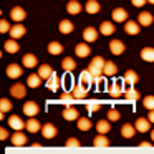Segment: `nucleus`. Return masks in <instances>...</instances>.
Returning <instances> with one entry per match:
<instances>
[{"label":"nucleus","instance_id":"nucleus-1","mask_svg":"<svg viewBox=\"0 0 154 154\" xmlns=\"http://www.w3.org/2000/svg\"><path fill=\"white\" fill-rule=\"evenodd\" d=\"M104 63H106V60H104L103 57H94L93 60L90 61V65H88V70H90V73L93 75V76H103V66Z\"/></svg>","mask_w":154,"mask_h":154},{"label":"nucleus","instance_id":"nucleus-2","mask_svg":"<svg viewBox=\"0 0 154 154\" xmlns=\"http://www.w3.org/2000/svg\"><path fill=\"white\" fill-rule=\"evenodd\" d=\"M10 94L17 100H23L27 96V86L23 83H14L10 86Z\"/></svg>","mask_w":154,"mask_h":154},{"label":"nucleus","instance_id":"nucleus-3","mask_svg":"<svg viewBox=\"0 0 154 154\" xmlns=\"http://www.w3.org/2000/svg\"><path fill=\"white\" fill-rule=\"evenodd\" d=\"M5 73H7L8 78L17 80V78H20L22 75H23V70H22V66L18 63H10L7 68H5Z\"/></svg>","mask_w":154,"mask_h":154},{"label":"nucleus","instance_id":"nucleus-4","mask_svg":"<svg viewBox=\"0 0 154 154\" xmlns=\"http://www.w3.org/2000/svg\"><path fill=\"white\" fill-rule=\"evenodd\" d=\"M10 18L15 22V23H20V22H23L25 18H27V12H25L23 7H14L10 10Z\"/></svg>","mask_w":154,"mask_h":154},{"label":"nucleus","instance_id":"nucleus-5","mask_svg":"<svg viewBox=\"0 0 154 154\" xmlns=\"http://www.w3.org/2000/svg\"><path fill=\"white\" fill-rule=\"evenodd\" d=\"M124 86H123V81H114V83H111V86L108 88V93H109V96L113 98H119L124 94Z\"/></svg>","mask_w":154,"mask_h":154},{"label":"nucleus","instance_id":"nucleus-6","mask_svg":"<svg viewBox=\"0 0 154 154\" xmlns=\"http://www.w3.org/2000/svg\"><path fill=\"white\" fill-rule=\"evenodd\" d=\"M22 109H23V113L27 114L28 118H33V116H37V114L40 113V106H38L35 101H27Z\"/></svg>","mask_w":154,"mask_h":154},{"label":"nucleus","instance_id":"nucleus-7","mask_svg":"<svg viewBox=\"0 0 154 154\" xmlns=\"http://www.w3.org/2000/svg\"><path fill=\"white\" fill-rule=\"evenodd\" d=\"M137 22H139L141 27H149V25H152V22H154V15L151 14V12L143 10L139 15H137Z\"/></svg>","mask_w":154,"mask_h":154},{"label":"nucleus","instance_id":"nucleus-8","mask_svg":"<svg viewBox=\"0 0 154 154\" xmlns=\"http://www.w3.org/2000/svg\"><path fill=\"white\" fill-rule=\"evenodd\" d=\"M111 18H113V22H116V23H124V20H128V12L124 10V8L118 7L111 12Z\"/></svg>","mask_w":154,"mask_h":154},{"label":"nucleus","instance_id":"nucleus-9","mask_svg":"<svg viewBox=\"0 0 154 154\" xmlns=\"http://www.w3.org/2000/svg\"><path fill=\"white\" fill-rule=\"evenodd\" d=\"M57 128H55V124H51V123H47V124H43L42 126V136L45 137V139H53L55 136H57Z\"/></svg>","mask_w":154,"mask_h":154},{"label":"nucleus","instance_id":"nucleus-10","mask_svg":"<svg viewBox=\"0 0 154 154\" xmlns=\"http://www.w3.org/2000/svg\"><path fill=\"white\" fill-rule=\"evenodd\" d=\"M8 126L12 128V129H15V131H22L25 128V121H22V118L20 116H17V114H12L10 118H8Z\"/></svg>","mask_w":154,"mask_h":154},{"label":"nucleus","instance_id":"nucleus-11","mask_svg":"<svg viewBox=\"0 0 154 154\" xmlns=\"http://www.w3.org/2000/svg\"><path fill=\"white\" fill-rule=\"evenodd\" d=\"M75 53H76V57L80 58H86L91 55V48L90 45L86 43V42H83V43H78L76 47H75Z\"/></svg>","mask_w":154,"mask_h":154},{"label":"nucleus","instance_id":"nucleus-12","mask_svg":"<svg viewBox=\"0 0 154 154\" xmlns=\"http://www.w3.org/2000/svg\"><path fill=\"white\" fill-rule=\"evenodd\" d=\"M8 33H10V38L18 40V38H22L25 33H27V28H25L23 25H22V22H20V23H15L14 27L10 28V32H8Z\"/></svg>","mask_w":154,"mask_h":154},{"label":"nucleus","instance_id":"nucleus-13","mask_svg":"<svg viewBox=\"0 0 154 154\" xmlns=\"http://www.w3.org/2000/svg\"><path fill=\"white\" fill-rule=\"evenodd\" d=\"M96 38H98V30L94 27H86L83 30V40L86 43H93V42H96Z\"/></svg>","mask_w":154,"mask_h":154},{"label":"nucleus","instance_id":"nucleus-14","mask_svg":"<svg viewBox=\"0 0 154 154\" xmlns=\"http://www.w3.org/2000/svg\"><path fill=\"white\" fill-rule=\"evenodd\" d=\"M22 65H23L25 68H28V70H33V68L38 65V58L35 57L33 53H27L23 58H22Z\"/></svg>","mask_w":154,"mask_h":154},{"label":"nucleus","instance_id":"nucleus-15","mask_svg":"<svg viewBox=\"0 0 154 154\" xmlns=\"http://www.w3.org/2000/svg\"><path fill=\"white\" fill-rule=\"evenodd\" d=\"M124 50H126V45L123 43L121 40H111V43H109V51L113 55H121V53H124Z\"/></svg>","mask_w":154,"mask_h":154},{"label":"nucleus","instance_id":"nucleus-16","mask_svg":"<svg viewBox=\"0 0 154 154\" xmlns=\"http://www.w3.org/2000/svg\"><path fill=\"white\" fill-rule=\"evenodd\" d=\"M63 118L66 121H78L80 113H78V109H76V108H73V104H71V106H66L63 109Z\"/></svg>","mask_w":154,"mask_h":154},{"label":"nucleus","instance_id":"nucleus-17","mask_svg":"<svg viewBox=\"0 0 154 154\" xmlns=\"http://www.w3.org/2000/svg\"><path fill=\"white\" fill-rule=\"evenodd\" d=\"M25 129L28 131V133H38V131H42V124L38 123L37 119H35V116L33 118H28L27 121H25Z\"/></svg>","mask_w":154,"mask_h":154},{"label":"nucleus","instance_id":"nucleus-18","mask_svg":"<svg viewBox=\"0 0 154 154\" xmlns=\"http://www.w3.org/2000/svg\"><path fill=\"white\" fill-rule=\"evenodd\" d=\"M134 128L139 133H147L151 129V121L147 118H137V121L134 123Z\"/></svg>","mask_w":154,"mask_h":154},{"label":"nucleus","instance_id":"nucleus-19","mask_svg":"<svg viewBox=\"0 0 154 154\" xmlns=\"http://www.w3.org/2000/svg\"><path fill=\"white\" fill-rule=\"evenodd\" d=\"M124 32L128 35H137L141 32V25L139 22H134V20H128L126 25H124Z\"/></svg>","mask_w":154,"mask_h":154},{"label":"nucleus","instance_id":"nucleus-20","mask_svg":"<svg viewBox=\"0 0 154 154\" xmlns=\"http://www.w3.org/2000/svg\"><path fill=\"white\" fill-rule=\"evenodd\" d=\"M71 93H73V96L76 100H85V96H86V86L83 83H76L71 88Z\"/></svg>","mask_w":154,"mask_h":154},{"label":"nucleus","instance_id":"nucleus-21","mask_svg":"<svg viewBox=\"0 0 154 154\" xmlns=\"http://www.w3.org/2000/svg\"><path fill=\"white\" fill-rule=\"evenodd\" d=\"M10 141H12L14 146H25V144H27V136H25L22 131H15L10 136Z\"/></svg>","mask_w":154,"mask_h":154},{"label":"nucleus","instance_id":"nucleus-22","mask_svg":"<svg viewBox=\"0 0 154 154\" xmlns=\"http://www.w3.org/2000/svg\"><path fill=\"white\" fill-rule=\"evenodd\" d=\"M100 33L104 35V37H109V35H113L114 32H116V27H114V23H111V22H103V23L100 25Z\"/></svg>","mask_w":154,"mask_h":154},{"label":"nucleus","instance_id":"nucleus-23","mask_svg":"<svg viewBox=\"0 0 154 154\" xmlns=\"http://www.w3.org/2000/svg\"><path fill=\"white\" fill-rule=\"evenodd\" d=\"M42 80H43V78H42L38 73H32V75L27 76V86L28 88H38L42 85Z\"/></svg>","mask_w":154,"mask_h":154},{"label":"nucleus","instance_id":"nucleus-24","mask_svg":"<svg viewBox=\"0 0 154 154\" xmlns=\"http://www.w3.org/2000/svg\"><path fill=\"white\" fill-rule=\"evenodd\" d=\"M47 88L50 91H58V86H60V76H58V73H53L50 78L47 80Z\"/></svg>","mask_w":154,"mask_h":154},{"label":"nucleus","instance_id":"nucleus-25","mask_svg":"<svg viewBox=\"0 0 154 154\" xmlns=\"http://www.w3.org/2000/svg\"><path fill=\"white\" fill-rule=\"evenodd\" d=\"M111 129V121L109 119H100L96 123V131L98 134H108Z\"/></svg>","mask_w":154,"mask_h":154},{"label":"nucleus","instance_id":"nucleus-26","mask_svg":"<svg viewBox=\"0 0 154 154\" xmlns=\"http://www.w3.org/2000/svg\"><path fill=\"white\" fill-rule=\"evenodd\" d=\"M85 10H86L88 14L94 15V14H98V12L101 10V5H100L98 0H88L86 4H85Z\"/></svg>","mask_w":154,"mask_h":154},{"label":"nucleus","instance_id":"nucleus-27","mask_svg":"<svg viewBox=\"0 0 154 154\" xmlns=\"http://www.w3.org/2000/svg\"><path fill=\"white\" fill-rule=\"evenodd\" d=\"M123 81H124L126 85H131V86H133V85H136L137 81H139V76H137V73H136L134 70H128L126 73H124Z\"/></svg>","mask_w":154,"mask_h":154},{"label":"nucleus","instance_id":"nucleus-28","mask_svg":"<svg viewBox=\"0 0 154 154\" xmlns=\"http://www.w3.org/2000/svg\"><path fill=\"white\" fill-rule=\"evenodd\" d=\"M37 73L40 75V76L43 78L45 81H47L48 78H50L51 75L55 73V71H53V68H51L50 65H45V63H43V65H40V66H38V71H37Z\"/></svg>","mask_w":154,"mask_h":154},{"label":"nucleus","instance_id":"nucleus-29","mask_svg":"<svg viewBox=\"0 0 154 154\" xmlns=\"http://www.w3.org/2000/svg\"><path fill=\"white\" fill-rule=\"evenodd\" d=\"M4 48L7 53H17L18 50H20V45H18V42L15 40V38H10V40H7L4 43Z\"/></svg>","mask_w":154,"mask_h":154},{"label":"nucleus","instance_id":"nucleus-30","mask_svg":"<svg viewBox=\"0 0 154 154\" xmlns=\"http://www.w3.org/2000/svg\"><path fill=\"white\" fill-rule=\"evenodd\" d=\"M116 73H118L116 63H113V61H106L104 66H103V75H104V76H114Z\"/></svg>","mask_w":154,"mask_h":154},{"label":"nucleus","instance_id":"nucleus-31","mask_svg":"<svg viewBox=\"0 0 154 154\" xmlns=\"http://www.w3.org/2000/svg\"><path fill=\"white\" fill-rule=\"evenodd\" d=\"M58 30L61 32L63 35H68L75 30V25L71 23V20H61L60 25H58Z\"/></svg>","mask_w":154,"mask_h":154},{"label":"nucleus","instance_id":"nucleus-32","mask_svg":"<svg viewBox=\"0 0 154 154\" xmlns=\"http://www.w3.org/2000/svg\"><path fill=\"white\" fill-rule=\"evenodd\" d=\"M61 68H63L66 73H71V71L76 68V61H75L71 57H66V58H63V61H61Z\"/></svg>","mask_w":154,"mask_h":154},{"label":"nucleus","instance_id":"nucleus-33","mask_svg":"<svg viewBox=\"0 0 154 154\" xmlns=\"http://www.w3.org/2000/svg\"><path fill=\"white\" fill-rule=\"evenodd\" d=\"M75 101H76V98L73 96V93H71V91H63V93L60 94V103L66 104V106H71Z\"/></svg>","mask_w":154,"mask_h":154},{"label":"nucleus","instance_id":"nucleus-34","mask_svg":"<svg viewBox=\"0 0 154 154\" xmlns=\"http://www.w3.org/2000/svg\"><path fill=\"white\" fill-rule=\"evenodd\" d=\"M141 58L144 61H149V63H154V48L152 47H146L141 50Z\"/></svg>","mask_w":154,"mask_h":154},{"label":"nucleus","instance_id":"nucleus-35","mask_svg":"<svg viewBox=\"0 0 154 154\" xmlns=\"http://www.w3.org/2000/svg\"><path fill=\"white\" fill-rule=\"evenodd\" d=\"M66 12L70 15H76L81 12V4L80 2H76V0H71V2H68L66 4Z\"/></svg>","mask_w":154,"mask_h":154},{"label":"nucleus","instance_id":"nucleus-36","mask_svg":"<svg viewBox=\"0 0 154 154\" xmlns=\"http://www.w3.org/2000/svg\"><path fill=\"white\" fill-rule=\"evenodd\" d=\"M124 98H126L129 103H134V101H137L141 98V93L137 90H134V88H129V90L124 91Z\"/></svg>","mask_w":154,"mask_h":154},{"label":"nucleus","instance_id":"nucleus-37","mask_svg":"<svg viewBox=\"0 0 154 154\" xmlns=\"http://www.w3.org/2000/svg\"><path fill=\"white\" fill-rule=\"evenodd\" d=\"M48 53L50 55L63 53V45H61L60 42H50V43H48Z\"/></svg>","mask_w":154,"mask_h":154},{"label":"nucleus","instance_id":"nucleus-38","mask_svg":"<svg viewBox=\"0 0 154 154\" xmlns=\"http://www.w3.org/2000/svg\"><path fill=\"white\" fill-rule=\"evenodd\" d=\"M134 133H136L134 124H124V126L121 128V136L126 137V139H131V137L134 136Z\"/></svg>","mask_w":154,"mask_h":154},{"label":"nucleus","instance_id":"nucleus-39","mask_svg":"<svg viewBox=\"0 0 154 154\" xmlns=\"http://www.w3.org/2000/svg\"><path fill=\"white\" fill-rule=\"evenodd\" d=\"M76 126H78V129L80 131H88V129H91L93 128V123H91L88 118H78V123H76Z\"/></svg>","mask_w":154,"mask_h":154},{"label":"nucleus","instance_id":"nucleus-40","mask_svg":"<svg viewBox=\"0 0 154 154\" xmlns=\"http://www.w3.org/2000/svg\"><path fill=\"white\" fill-rule=\"evenodd\" d=\"M93 146H96V147H108V146H109V139H108L104 134H100V136H96L93 139Z\"/></svg>","mask_w":154,"mask_h":154},{"label":"nucleus","instance_id":"nucleus-41","mask_svg":"<svg viewBox=\"0 0 154 154\" xmlns=\"http://www.w3.org/2000/svg\"><path fill=\"white\" fill-rule=\"evenodd\" d=\"M80 83H83L85 86L86 85H93V75L90 73V70H85V71H81V75H80Z\"/></svg>","mask_w":154,"mask_h":154},{"label":"nucleus","instance_id":"nucleus-42","mask_svg":"<svg viewBox=\"0 0 154 154\" xmlns=\"http://www.w3.org/2000/svg\"><path fill=\"white\" fill-rule=\"evenodd\" d=\"M100 108H101V103L98 100H90L86 103V109L90 113H96V111H100Z\"/></svg>","mask_w":154,"mask_h":154},{"label":"nucleus","instance_id":"nucleus-43","mask_svg":"<svg viewBox=\"0 0 154 154\" xmlns=\"http://www.w3.org/2000/svg\"><path fill=\"white\" fill-rule=\"evenodd\" d=\"M10 109H12V101L8 98H2L0 100V111L2 113H8Z\"/></svg>","mask_w":154,"mask_h":154},{"label":"nucleus","instance_id":"nucleus-44","mask_svg":"<svg viewBox=\"0 0 154 154\" xmlns=\"http://www.w3.org/2000/svg\"><path fill=\"white\" fill-rule=\"evenodd\" d=\"M106 118L113 123V121H118L121 118V114H119V111L118 109H114V108H111V109H108V113H106Z\"/></svg>","mask_w":154,"mask_h":154},{"label":"nucleus","instance_id":"nucleus-45","mask_svg":"<svg viewBox=\"0 0 154 154\" xmlns=\"http://www.w3.org/2000/svg\"><path fill=\"white\" fill-rule=\"evenodd\" d=\"M143 104H144V108H146L147 111H149V109H154V96H152V94H149V96H144Z\"/></svg>","mask_w":154,"mask_h":154},{"label":"nucleus","instance_id":"nucleus-46","mask_svg":"<svg viewBox=\"0 0 154 154\" xmlns=\"http://www.w3.org/2000/svg\"><path fill=\"white\" fill-rule=\"evenodd\" d=\"M10 23H8L7 20H5V18H2V20H0V32H2V33H8V32H10Z\"/></svg>","mask_w":154,"mask_h":154},{"label":"nucleus","instance_id":"nucleus-47","mask_svg":"<svg viewBox=\"0 0 154 154\" xmlns=\"http://www.w3.org/2000/svg\"><path fill=\"white\" fill-rule=\"evenodd\" d=\"M65 144H66L68 147H80V146H81V143L76 139V137H68Z\"/></svg>","mask_w":154,"mask_h":154},{"label":"nucleus","instance_id":"nucleus-48","mask_svg":"<svg viewBox=\"0 0 154 154\" xmlns=\"http://www.w3.org/2000/svg\"><path fill=\"white\" fill-rule=\"evenodd\" d=\"M7 137H10V134H8V131L5 129V128H0V139L5 141Z\"/></svg>","mask_w":154,"mask_h":154},{"label":"nucleus","instance_id":"nucleus-49","mask_svg":"<svg viewBox=\"0 0 154 154\" xmlns=\"http://www.w3.org/2000/svg\"><path fill=\"white\" fill-rule=\"evenodd\" d=\"M131 4H133L134 7H144V5L147 4V0H131Z\"/></svg>","mask_w":154,"mask_h":154},{"label":"nucleus","instance_id":"nucleus-50","mask_svg":"<svg viewBox=\"0 0 154 154\" xmlns=\"http://www.w3.org/2000/svg\"><path fill=\"white\" fill-rule=\"evenodd\" d=\"M152 146V141H151V143H147V141H143V143L139 144V147H151Z\"/></svg>","mask_w":154,"mask_h":154},{"label":"nucleus","instance_id":"nucleus-51","mask_svg":"<svg viewBox=\"0 0 154 154\" xmlns=\"http://www.w3.org/2000/svg\"><path fill=\"white\" fill-rule=\"evenodd\" d=\"M147 119H149L151 123H154V109H149V114H147Z\"/></svg>","mask_w":154,"mask_h":154},{"label":"nucleus","instance_id":"nucleus-52","mask_svg":"<svg viewBox=\"0 0 154 154\" xmlns=\"http://www.w3.org/2000/svg\"><path fill=\"white\" fill-rule=\"evenodd\" d=\"M151 141H152V143H154V129L151 131Z\"/></svg>","mask_w":154,"mask_h":154},{"label":"nucleus","instance_id":"nucleus-53","mask_svg":"<svg viewBox=\"0 0 154 154\" xmlns=\"http://www.w3.org/2000/svg\"><path fill=\"white\" fill-rule=\"evenodd\" d=\"M147 4H151V5H154V0H147Z\"/></svg>","mask_w":154,"mask_h":154}]
</instances>
